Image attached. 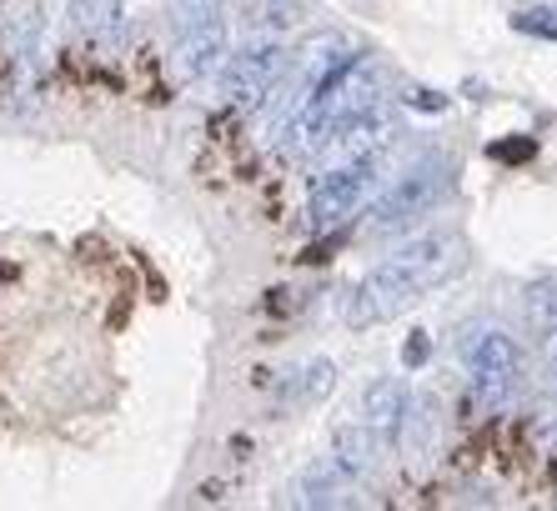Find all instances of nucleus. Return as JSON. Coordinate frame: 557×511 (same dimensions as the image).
Instances as JSON below:
<instances>
[{"instance_id": "obj_6", "label": "nucleus", "mask_w": 557, "mask_h": 511, "mask_svg": "<svg viewBox=\"0 0 557 511\" xmlns=\"http://www.w3.org/2000/svg\"><path fill=\"white\" fill-rule=\"evenodd\" d=\"M176 61H182V71L191 80L221 71V61H226V21L221 26H201V30H182L176 36Z\"/></svg>"}, {"instance_id": "obj_9", "label": "nucleus", "mask_w": 557, "mask_h": 511, "mask_svg": "<svg viewBox=\"0 0 557 511\" xmlns=\"http://www.w3.org/2000/svg\"><path fill=\"white\" fill-rule=\"evenodd\" d=\"M121 15H126V0H65V21H71V30L86 40L116 36Z\"/></svg>"}, {"instance_id": "obj_5", "label": "nucleus", "mask_w": 557, "mask_h": 511, "mask_svg": "<svg viewBox=\"0 0 557 511\" xmlns=\"http://www.w3.org/2000/svg\"><path fill=\"white\" fill-rule=\"evenodd\" d=\"M376 180V166L367 155L347 161V166H332L317 186H311V201H307V216H311V230H332L342 226L347 216H357Z\"/></svg>"}, {"instance_id": "obj_11", "label": "nucleus", "mask_w": 557, "mask_h": 511, "mask_svg": "<svg viewBox=\"0 0 557 511\" xmlns=\"http://www.w3.org/2000/svg\"><path fill=\"white\" fill-rule=\"evenodd\" d=\"M403 407H407V386L403 382H376L367 386L362 397V416L372 432H392V426L403 422Z\"/></svg>"}, {"instance_id": "obj_4", "label": "nucleus", "mask_w": 557, "mask_h": 511, "mask_svg": "<svg viewBox=\"0 0 557 511\" xmlns=\"http://www.w3.org/2000/svg\"><path fill=\"white\" fill-rule=\"evenodd\" d=\"M282 71H286L282 46L276 40H251V46H242L236 55L221 61V96H226V105H261L276 90Z\"/></svg>"}, {"instance_id": "obj_12", "label": "nucleus", "mask_w": 557, "mask_h": 511, "mask_svg": "<svg viewBox=\"0 0 557 511\" xmlns=\"http://www.w3.org/2000/svg\"><path fill=\"white\" fill-rule=\"evenodd\" d=\"M226 5H232V0H171L176 36H182V30H201V26H221V21H226Z\"/></svg>"}, {"instance_id": "obj_13", "label": "nucleus", "mask_w": 557, "mask_h": 511, "mask_svg": "<svg viewBox=\"0 0 557 511\" xmlns=\"http://www.w3.org/2000/svg\"><path fill=\"white\" fill-rule=\"evenodd\" d=\"M528 316H532V326H537L547 341H557V276L528 286Z\"/></svg>"}, {"instance_id": "obj_1", "label": "nucleus", "mask_w": 557, "mask_h": 511, "mask_svg": "<svg viewBox=\"0 0 557 511\" xmlns=\"http://www.w3.org/2000/svg\"><path fill=\"white\" fill-rule=\"evenodd\" d=\"M467 266V241L457 230H428V236H412L407 246L376 261L362 282L351 286L347 296V326L367 332V326H382V321L403 316L407 307H417L428 291H437L442 282H453L457 271Z\"/></svg>"}, {"instance_id": "obj_3", "label": "nucleus", "mask_w": 557, "mask_h": 511, "mask_svg": "<svg viewBox=\"0 0 557 511\" xmlns=\"http://www.w3.org/2000/svg\"><path fill=\"white\" fill-rule=\"evenodd\" d=\"M462 361L467 376H472V391H478L482 407H507V401L522 391V351L518 341L497 326H467L462 336Z\"/></svg>"}, {"instance_id": "obj_7", "label": "nucleus", "mask_w": 557, "mask_h": 511, "mask_svg": "<svg viewBox=\"0 0 557 511\" xmlns=\"http://www.w3.org/2000/svg\"><path fill=\"white\" fill-rule=\"evenodd\" d=\"M403 451H407V461H422L432 451V441H437V426H442V416H437V397H428V391H417V397H407V407H403Z\"/></svg>"}, {"instance_id": "obj_2", "label": "nucleus", "mask_w": 557, "mask_h": 511, "mask_svg": "<svg viewBox=\"0 0 557 511\" xmlns=\"http://www.w3.org/2000/svg\"><path fill=\"white\" fill-rule=\"evenodd\" d=\"M453 176H457V166L442 151H428L422 161H412V166L382 191V201L372 205V221H367L372 236H392V230H407L417 216H428L432 205L453 191Z\"/></svg>"}, {"instance_id": "obj_14", "label": "nucleus", "mask_w": 557, "mask_h": 511, "mask_svg": "<svg viewBox=\"0 0 557 511\" xmlns=\"http://www.w3.org/2000/svg\"><path fill=\"white\" fill-rule=\"evenodd\" d=\"M512 30L557 40V5H518V11H512Z\"/></svg>"}, {"instance_id": "obj_15", "label": "nucleus", "mask_w": 557, "mask_h": 511, "mask_svg": "<svg viewBox=\"0 0 557 511\" xmlns=\"http://www.w3.org/2000/svg\"><path fill=\"white\" fill-rule=\"evenodd\" d=\"M36 36H40V11L30 5V11H21L15 15V26H11V51L26 61L30 51H36Z\"/></svg>"}, {"instance_id": "obj_16", "label": "nucleus", "mask_w": 557, "mask_h": 511, "mask_svg": "<svg viewBox=\"0 0 557 511\" xmlns=\"http://www.w3.org/2000/svg\"><path fill=\"white\" fill-rule=\"evenodd\" d=\"M428 351H432V341H428V336H422V332H417L412 341L403 346V361H407V366H422V361H428Z\"/></svg>"}, {"instance_id": "obj_10", "label": "nucleus", "mask_w": 557, "mask_h": 511, "mask_svg": "<svg viewBox=\"0 0 557 511\" xmlns=\"http://www.w3.org/2000/svg\"><path fill=\"white\" fill-rule=\"evenodd\" d=\"M376 451H382V447H376V432L367 422H351V426H337V432H332V457H337L351 476L372 472Z\"/></svg>"}, {"instance_id": "obj_8", "label": "nucleus", "mask_w": 557, "mask_h": 511, "mask_svg": "<svg viewBox=\"0 0 557 511\" xmlns=\"http://www.w3.org/2000/svg\"><path fill=\"white\" fill-rule=\"evenodd\" d=\"M332 386H337V366L332 361H307L282 382L276 407H317L322 397H332Z\"/></svg>"}, {"instance_id": "obj_17", "label": "nucleus", "mask_w": 557, "mask_h": 511, "mask_svg": "<svg viewBox=\"0 0 557 511\" xmlns=\"http://www.w3.org/2000/svg\"><path fill=\"white\" fill-rule=\"evenodd\" d=\"M547 376H553V391H557V341H547Z\"/></svg>"}]
</instances>
